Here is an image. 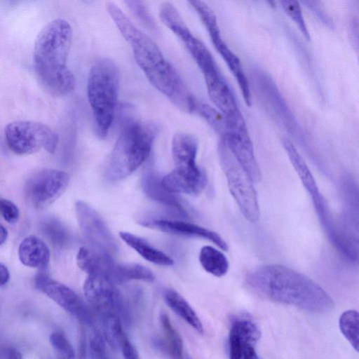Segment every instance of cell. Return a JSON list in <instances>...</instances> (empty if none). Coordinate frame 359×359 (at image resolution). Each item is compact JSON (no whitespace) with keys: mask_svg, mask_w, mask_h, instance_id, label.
<instances>
[{"mask_svg":"<svg viewBox=\"0 0 359 359\" xmlns=\"http://www.w3.org/2000/svg\"><path fill=\"white\" fill-rule=\"evenodd\" d=\"M106 8L131 46L135 61L149 81L181 111L194 112L197 100L156 43L138 29L116 4L107 1Z\"/></svg>","mask_w":359,"mask_h":359,"instance_id":"obj_1","label":"cell"},{"mask_svg":"<svg viewBox=\"0 0 359 359\" xmlns=\"http://www.w3.org/2000/svg\"><path fill=\"white\" fill-rule=\"evenodd\" d=\"M245 283L261 297L312 313H326L334 307L332 299L318 284L285 266H259L247 275Z\"/></svg>","mask_w":359,"mask_h":359,"instance_id":"obj_2","label":"cell"},{"mask_svg":"<svg viewBox=\"0 0 359 359\" xmlns=\"http://www.w3.org/2000/svg\"><path fill=\"white\" fill-rule=\"evenodd\" d=\"M72 41L71 25L62 18L48 22L36 39L34 70L41 85L52 95L64 96L74 89L75 78L67 66Z\"/></svg>","mask_w":359,"mask_h":359,"instance_id":"obj_3","label":"cell"},{"mask_svg":"<svg viewBox=\"0 0 359 359\" xmlns=\"http://www.w3.org/2000/svg\"><path fill=\"white\" fill-rule=\"evenodd\" d=\"M158 132L154 122L125 116L109 157V177L120 180L137 170L149 157Z\"/></svg>","mask_w":359,"mask_h":359,"instance_id":"obj_4","label":"cell"},{"mask_svg":"<svg viewBox=\"0 0 359 359\" xmlns=\"http://www.w3.org/2000/svg\"><path fill=\"white\" fill-rule=\"evenodd\" d=\"M119 86L120 72L116 63L108 57L95 61L88 79L87 96L100 140L106 139L113 124Z\"/></svg>","mask_w":359,"mask_h":359,"instance_id":"obj_5","label":"cell"},{"mask_svg":"<svg viewBox=\"0 0 359 359\" xmlns=\"http://www.w3.org/2000/svg\"><path fill=\"white\" fill-rule=\"evenodd\" d=\"M282 144L290 161L311 198L319 220L330 241L347 259L351 261L356 260L358 243H355L351 235L336 226L329 206L320 192L307 164L290 140L283 138Z\"/></svg>","mask_w":359,"mask_h":359,"instance_id":"obj_6","label":"cell"},{"mask_svg":"<svg viewBox=\"0 0 359 359\" xmlns=\"http://www.w3.org/2000/svg\"><path fill=\"white\" fill-rule=\"evenodd\" d=\"M218 154L231 194L245 219L256 222L260 210L252 180L222 140L218 147Z\"/></svg>","mask_w":359,"mask_h":359,"instance_id":"obj_7","label":"cell"},{"mask_svg":"<svg viewBox=\"0 0 359 359\" xmlns=\"http://www.w3.org/2000/svg\"><path fill=\"white\" fill-rule=\"evenodd\" d=\"M7 145L19 155L36 153L41 149L53 154L58 143L57 135L47 125L32 121H15L4 130Z\"/></svg>","mask_w":359,"mask_h":359,"instance_id":"obj_8","label":"cell"},{"mask_svg":"<svg viewBox=\"0 0 359 359\" xmlns=\"http://www.w3.org/2000/svg\"><path fill=\"white\" fill-rule=\"evenodd\" d=\"M69 182L68 173L57 169H43L29 177L26 184V194L34 207L43 209L64 193Z\"/></svg>","mask_w":359,"mask_h":359,"instance_id":"obj_9","label":"cell"},{"mask_svg":"<svg viewBox=\"0 0 359 359\" xmlns=\"http://www.w3.org/2000/svg\"><path fill=\"white\" fill-rule=\"evenodd\" d=\"M35 287L83 323L92 325L93 316L83 299L70 287L41 271L34 278Z\"/></svg>","mask_w":359,"mask_h":359,"instance_id":"obj_10","label":"cell"},{"mask_svg":"<svg viewBox=\"0 0 359 359\" xmlns=\"http://www.w3.org/2000/svg\"><path fill=\"white\" fill-rule=\"evenodd\" d=\"M85 297L91 307L101 316L113 313L126 316V306L121 293L109 278L88 275L83 285Z\"/></svg>","mask_w":359,"mask_h":359,"instance_id":"obj_11","label":"cell"},{"mask_svg":"<svg viewBox=\"0 0 359 359\" xmlns=\"http://www.w3.org/2000/svg\"><path fill=\"white\" fill-rule=\"evenodd\" d=\"M75 211L83 234L94 248L109 255L115 253L117 243L99 213L82 201L76 203Z\"/></svg>","mask_w":359,"mask_h":359,"instance_id":"obj_12","label":"cell"},{"mask_svg":"<svg viewBox=\"0 0 359 359\" xmlns=\"http://www.w3.org/2000/svg\"><path fill=\"white\" fill-rule=\"evenodd\" d=\"M171 151L177 172L205 187V172L196 163L197 140L185 133H176L172 140Z\"/></svg>","mask_w":359,"mask_h":359,"instance_id":"obj_13","label":"cell"},{"mask_svg":"<svg viewBox=\"0 0 359 359\" xmlns=\"http://www.w3.org/2000/svg\"><path fill=\"white\" fill-rule=\"evenodd\" d=\"M144 226L175 235L200 238L215 243L222 250L226 251L228 245L216 232L198 225L182 221L155 219L142 222Z\"/></svg>","mask_w":359,"mask_h":359,"instance_id":"obj_14","label":"cell"},{"mask_svg":"<svg viewBox=\"0 0 359 359\" xmlns=\"http://www.w3.org/2000/svg\"><path fill=\"white\" fill-rule=\"evenodd\" d=\"M222 140L252 182H259L262 178L261 171L255 156L249 135H238L227 133L223 136Z\"/></svg>","mask_w":359,"mask_h":359,"instance_id":"obj_15","label":"cell"},{"mask_svg":"<svg viewBox=\"0 0 359 359\" xmlns=\"http://www.w3.org/2000/svg\"><path fill=\"white\" fill-rule=\"evenodd\" d=\"M79 267L88 275H101L110 279L116 262L110 255L96 248L81 247L76 255Z\"/></svg>","mask_w":359,"mask_h":359,"instance_id":"obj_16","label":"cell"},{"mask_svg":"<svg viewBox=\"0 0 359 359\" xmlns=\"http://www.w3.org/2000/svg\"><path fill=\"white\" fill-rule=\"evenodd\" d=\"M210 99L224 116L239 111L236 100L219 72L204 76Z\"/></svg>","mask_w":359,"mask_h":359,"instance_id":"obj_17","label":"cell"},{"mask_svg":"<svg viewBox=\"0 0 359 359\" xmlns=\"http://www.w3.org/2000/svg\"><path fill=\"white\" fill-rule=\"evenodd\" d=\"M19 259L25 266L45 271L50 253L48 245L35 236H29L22 241L18 248Z\"/></svg>","mask_w":359,"mask_h":359,"instance_id":"obj_18","label":"cell"},{"mask_svg":"<svg viewBox=\"0 0 359 359\" xmlns=\"http://www.w3.org/2000/svg\"><path fill=\"white\" fill-rule=\"evenodd\" d=\"M212 42L236 79L245 102L248 106H251L252 100L249 83L243 70L239 58L222 40V36L212 41Z\"/></svg>","mask_w":359,"mask_h":359,"instance_id":"obj_19","label":"cell"},{"mask_svg":"<svg viewBox=\"0 0 359 359\" xmlns=\"http://www.w3.org/2000/svg\"><path fill=\"white\" fill-rule=\"evenodd\" d=\"M119 236L146 260L161 266L173 265L174 261L172 258L151 246L143 238L126 231L119 232Z\"/></svg>","mask_w":359,"mask_h":359,"instance_id":"obj_20","label":"cell"},{"mask_svg":"<svg viewBox=\"0 0 359 359\" xmlns=\"http://www.w3.org/2000/svg\"><path fill=\"white\" fill-rule=\"evenodd\" d=\"M164 299L169 308L199 333H203V324L195 311L178 292L167 290Z\"/></svg>","mask_w":359,"mask_h":359,"instance_id":"obj_21","label":"cell"},{"mask_svg":"<svg viewBox=\"0 0 359 359\" xmlns=\"http://www.w3.org/2000/svg\"><path fill=\"white\" fill-rule=\"evenodd\" d=\"M142 184L143 191L149 198L175 208L182 215H187L177 198L162 186L161 180L155 173L149 172L145 175Z\"/></svg>","mask_w":359,"mask_h":359,"instance_id":"obj_22","label":"cell"},{"mask_svg":"<svg viewBox=\"0 0 359 359\" xmlns=\"http://www.w3.org/2000/svg\"><path fill=\"white\" fill-rule=\"evenodd\" d=\"M229 336L235 337L241 344L255 346L260 337L259 330L248 315H238L232 318Z\"/></svg>","mask_w":359,"mask_h":359,"instance_id":"obj_23","label":"cell"},{"mask_svg":"<svg viewBox=\"0 0 359 359\" xmlns=\"http://www.w3.org/2000/svg\"><path fill=\"white\" fill-rule=\"evenodd\" d=\"M154 278L152 271L144 266L135 263H116L110 280L116 285L131 280L153 282Z\"/></svg>","mask_w":359,"mask_h":359,"instance_id":"obj_24","label":"cell"},{"mask_svg":"<svg viewBox=\"0 0 359 359\" xmlns=\"http://www.w3.org/2000/svg\"><path fill=\"white\" fill-rule=\"evenodd\" d=\"M160 323L164 339L162 342H158V344L168 353L170 359H183L182 339L165 313H161Z\"/></svg>","mask_w":359,"mask_h":359,"instance_id":"obj_25","label":"cell"},{"mask_svg":"<svg viewBox=\"0 0 359 359\" xmlns=\"http://www.w3.org/2000/svg\"><path fill=\"white\" fill-rule=\"evenodd\" d=\"M199 262L205 271L216 277L224 276L229 269V261L225 255L210 245L201 249Z\"/></svg>","mask_w":359,"mask_h":359,"instance_id":"obj_26","label":"cell"},{"mask_svg":"<svg viewBox=\"0 0 359 359\" xmlns=\"http://www.w3.org/2000/svg\"><path fill=\"white\" fill-rule=\"evenodd\" d=\"M103 337L114 350L121 348L123 341L128 338L123 331L118 316L109 313L102 316Z\"/></svg>","mask_w":359,"mask_h":359,"instance_id":"obj_27","label":"cell"},{"mask_svg":"<svg viewBox=\"0 0 359 359\" xmlns=\"http://www.w3.org/2000/svg\"><path fill=\"white\" fill-rule=\"evenodd\" d=\"M358 313L354 310L344 312L339 318V328L341 333L352 347L358 351Z\"/></svg>","mask_w":359,"mask_h":359,"instance_id":"obj_28","label":"cell"},{"mask_svg":"<svg viewBox=\"0 0 359 359\" xmlns=\"http://www.w3.org/2000/svg\"><path fill=\"white\" fill-rule=\"evenodd\" d=\"M189 3L198 13L202 22L205 27L211 40L221 36L216 15L211 8L201 1H189Z\"/></svg>","mask_w":359,"mask_h":359,"instance_id":"obj_29","label":"cell"},{"mask_svg":"<svg viewBox=\"0 0 359 359\" xmlns=\"http://www.w3.org/2000/svg\"><path fill=\"white\" fill-rule=\"evenodd\" d=\"M194 112L205 118L218 133L224 135L226 132V120L224 116L212 107L197 100Z\"/></svg>","mask_w":359,"mask_h":359,"instance_id":"obj_30","label":"cell"},{"mask_svg":"<svg viewBox=\"0 0 359 359\" xmlns=\"http://www.w3.org/2000/svg\"><path fill=\"white\" fill-rule=\"evenodd\" d=\"M44 233L51 242L59 247L67 244L69 240L68 232L61 222L55 219H48L43 222Z\"/></svg>","mask_w":359,"mask_h":359,"instance_id":"obj_31","label":"cell"},{"mask_svg":"<svg viewBox=\"0 0 359 359\" xmlns=\"http://www.w3.org/2000/svg\"><path fill=\"white\" fill-rule=\"evenodd\" d=\"M281 8L285 14L296 24L306 40H310V34L306 25L299 3L297 1H280Z\"/></svg>","mask_w":359,"mask_h":359,"instance_id":"obj_32","label":"cell"},{"mask_svg":"<svg viewBox=\"0 0 359 359\" xmlns=\"http://www.w3.org/2000/svg\"><path fill=\"white\" fill-rule=\"evenodd\" d=\"M134 15L144 25L154 32H157L158 27L147 6L142 1H126L125 2Z\"/></svg>","mask_w":359,"mask_h":359,"instance_id":"obj_33","label":"cell"},{"mask_svg":"<svg viewBox=\"0 0 359 359\" xmlns=\"http://www.w3.org/2000/svg\"><path fill=\"white\" fill-rule=\"evenodd\" d=\"M49 340L60 359H75L74 348L62 333L53 332L50 334Z\"/></svg>","mask_w":359,"mask_h":359,"instance_id":"obj_34","label":"cell"},{"mask_svg":"<svg viewBox=\"0 0 359 359\" xmlns=\"http://www.w3.org/2000/svg\"><path fill=\"white\" fill-rule=\"evenodd\" d=\"M89 351L91 359L107 358L103 336L95 329L90 336Z\"/></svg>","mask_w":359,"mask_h":359,"instance_id":"obj_35","label":"cell"},{"mask_svg":"<svg viewBox=\"0 0 359 359\" xmlns=\"http://www.w3.org/2000/svg\"><path fill=\"white\" fill-rule=\"evenodd\" d=\"M0 215L8 223H15L20 217L18 208L12 201L0 198Z\"/></svg>","mask_w":359,"mask_h":359,"instance_id":"obj_36","label":"cell"},{"mask_svg":"<svg viewBox=\"0 0 359 359\" xmlns=\"http://www.w3.org/2000/svg\"><path fill=\"white\" fill-rule=\"evenodd\" d=\"M124 359H140L139 354L136 348L130 342L128 338H126L121 348Z\"/></svg>","mask_w":359,"mask_h":359,"instance_id":"obj_37","label":"cell"},{"mask_svg":"<svg viewBox=\"0 0 359 359\" xmlns=\"http://www.w3.org/2000/svg\"><path fill=\"white\" fill-rule=\"evenodd\" d=\"M229 359H242L241 345L231 336H229Z\"/></svg>","mask_w":359,"mask_h":359,"instance_id":"obj_38","label":"cell"},{"mask_svg":"<svg viewBox=\"0 0 359 359\" xmlns=\"http://www.w3.org/2000/svg\"><path fill=\"white\" fill-rule=\"evenodd\" d=\"M241 351L242 359H259L253 345H241Z\"/></svg>","mask_w":359,"mask_h":359,"instance_id":"obj_39","label":"cell"},{"mask_svg":"<svg viewBox=\"0 0 359 359\" xmlns=\"http://www.w3.org/2000/svg\"><path fill=\"white\" fill-rule=\"evenodd\" d=\"M4 359H22L20 351L15 347L9 346L4 349Z\"/></svg>","mask_w":359,"mask_h":359,"instance_id":"obj_40","label":"cell"},{"mask_svg":"<svg viewBox=\"0 0 359 359\" xmlns=\"http://www.w3.org/2000/svg\"><path fill=\"white\" fill-rule=\"evenodd\" d=\"M10 273L8 268L0 263V287L5 285L9 280Z\"/></svg>","mask_w":359,"mask_h":359,"instance_id":"obj_41","label":"cell"},{"mask_svg":"<svg viewBox=\"0 0 359 359\" xmlns=\"http://www.w3.org/2000/svg\"><path fill=\"white\" fill-rule=\"evenodd\" d=\"M79 359H86V344L83 334L81 335L79 346Z\"/></svg>","mask_w":359,"mask_h":359,"instance_id":"obj_42","label":"cell"},{"mask_svg":"<svg viewBox=\"0 0 359 359\" xmlns=\"http://www.w3.org/2000/svg\"><path fill=\"white\" fill-rule=\"evenodd\" d=\"M8 237V231L6 228L0 224V245L5 243Z\"/></svg>","mask_w":359,"mask_h":359,"instance_id":"obj_43","label":"cell"},{"mask_svg":"<svg viewBox=\"0 0 359 359\" xmlns=\"http://www.w3.org/2000/svg\"><path fill=\"white\" fill-rule=\"evenodd\" d=\"M106 359H108V358H106Z\"/></svg>","mask_w":359,"mask_h":359,"instance_id":"obj_44","label":"cell"}]
</instances>
